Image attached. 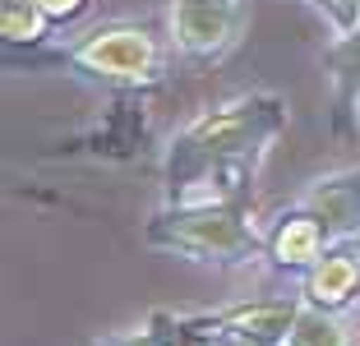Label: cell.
I'll return each mask as SVG.
<instances>
[{"instance_id": "9c48e42d", "label": "cell", "mask_w": 360, "mask_h": 346, "mask_svg": "<svg viewBox=\"0 0 360 346\" xmlns=\"http://www.w3.org/2000/svg\"><path fill=\"white\" fill-rule=\"evenodd\" d=\"M46 19H51V14L42 10V0H0V32H5L10 46L37 42Z\"/></svg>"}, {"instance_id": "52a82bcc", "label": "cell", "mask_w": 360, "mask_h": 346, "mask_svg": "<svg viewBox=\"0 0 360 346\" xmlns=\"http://www.w3.org/2000/svg\"><path fill=\"white\" fill-rule=\"evenodd\" d=\"M323 241H328L323 222H319L314 212H300V217L282 222V231H277V241H273V254L286 268H314V263L323 259Z\"/></svg>"}, {"instance_id": "7a4b0ae2", "label": "cell", "mask_w": 360, "mask_h": 346, "mask_svg": "<svg viewBox=\"0 0 360 346\" xmlns=\"http://www.w3.org/2000/svg\"><path fill=\"white\" fill-rule=\"evenodd\" d=\"M153 245L176 250L185 259L199 263H250L259 254L255 226L240 217V208L231 203H185V208L167 212L153 222Z\"/></svg>"}, {"instance_id": "5bb4252c", "label": "cell", "mask_w": 360, "mask_h": 346, "mask_svg": "<svg viewBox=\"0 0 360 346\" xmlns=\"http://www.w3.org/2000/svg\"><path fill=\"white\" fill-rule=\"evenodd\" d=\"M42 10L51 14V19H70V14L84 10V0H42Z\"/></svg>"}, {"instance_id": "277c9868", "label": "cell", "mask_w": 360, "mask_h": 346, "mask_svg": "<svg viewBox=\"0 0 360 346\" xmlns=\"http://www.w3.org/2000/svg\"><path fill=\"white\" fill-rule=\"evenodd\" d=\"M171 32L185 56L212 60L236 46L240 0H171Z\"/></svg>"}, {"instance_id": "8fae6325", "label": "cell", "mask_w": 360, "mask_h": 346, "mask_svg": "<svg viewBox=\"0 0 360 346\" xmlns=\"http://www.w3.org/2000/svg\"><path fill=\"white\" fill-rule=\"evenodd\" d=\"M102 346H176V328H171L167 314H153V323L143 333H129V337H111Z\"/></svg>"}, {"instance_id": "8992f818", "label": "cell", "mask_w": 360, "mask_h": 346, "mask_svg": "<svg viewBox=\"0 0 360 346\" xmlns=\"http://www.w3.org/2000/svg\"><path fill=\"white\" fill-rule=\"evenodd\" d=\"M300 305L296 300H259V305H236L226 314L212 319V328L236 337H291Z\"/></svg>"}, {"instance_id": "5b68a950", "label": "cell", "mask_w": 360, "mask_h": 346, "mask_svg": "<svg viewBox=\"0 0 360 346\" xmlns=\"http://www.w3.org/2000/svg\"><path fill=\"white\" fill-rule=\"evenodd\" d=\"M309 212L323 222L328 241L356 236V231H360V171L319 180V185L309 189Z\"/></svg>"}, {"instance_id": "6da1fadb", "label": "cell", "mask_w": 360, "mask_h": 346, "mask_svg": "<svg viewBox=\"0 0 360 346\" xmlns=\"http://www.w3.org/2000/svg\"><path fill=\"white\" fill-rule=\"evenodd\" d=\"M282 129V102L277 97H240L231 106L199 115L185 134L171 143V189L185 194L190 185L222 171H245L250 158L264 153V143Z\"/></svg>"}, {"instance_id": "7c38bea8", "label": "cell", "mask_w": 360, "mask_h": 346, "mask_svg": "<svg viewBox=\"0 0 360 346\" xmlns=\"http://www.w3.org/2000/svg\"><path fill=\"white\" fill-rule=\"evenodd\" d=\"M309 5H319V10H328L333 28H338L342 37H347V32L360 23V0H309Z\"/></svg>"}, {"instance_id": "30bf717a", "label": "cell", "mask_w": 360, "mask_h": 346, "mask_svg": "<svg viewBox=\"0 0 360 346\" xmlns=\"http://www.w3.org/2000/svg\"><path fill=\"white\" fill-rule=\"evenodd\" d=\"M291 346H347V333L323 309H300L296 328H291Z\"/></svg>"}, {"instance_id": "ba28073f", "label": "cell", "mask_w": 360, "mask_h": 346, "mask_svg": "<svg viewBox=\"0 0 360 346\" xmlns=\"http://www.w3.org/2000/svg\"><path fill=\"white\" fill-rule=\"evenodd\" d=\"M356 282H360V259L351 250H338V254H328V259H319L314 268H309L305 291H309L314 305H342L356 291Z\"/></svg>"}, {"instance_id": "3957f363", "label": "cell", "mask_w": 360, "mask_h": 346, "mask_svg": "<svg viewBox=\"0 0 360 346\" xmlns=\"http://www.w3.org/2000/svg\"><path fill=\"white\" fill-rule=\"evenodd\" d=\"M65 56L75 65H84V70L102 74V79H125V84L148 79V74L158 70V46H153V37L143 28H129V23L88 32L84 42H75Z\"/></svg>"}, {"instance_id": "9a60e30c", "label": "cell", "mask_w": 360, "mask_h": 346, "mask_svg": "<svg viewBox=\"0 0 360 346\" xmlns=\"http://www.w3.org/2000/svg\"><path fill=\"white\" fill-rule=\"evenodd\" d=\"M226 346H286V337H226Z\"/></svg>"}, {"instance_id": "4fadbf2b", "label": "cell", "mask_w": 360, "mask_h": 346, "mask_svg": "<svg viewBox=\"0 0 360 346\" xmlns=\"http://www.w3.org/2000/svg\"><path fill=\"white\" fill-rule=\"evenodd\" d=\"M333 65H338V74H347V79H360V23L342 37V46L333 51Z\"/></svg>"}]
</instances>
